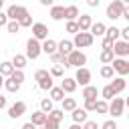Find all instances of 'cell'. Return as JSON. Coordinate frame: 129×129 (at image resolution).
Wrapping results in <instances>:
<instances>
[{
  "mask_svg": "<svg viewBox=\"0 0 129 129\" xmlns=\"http://www.w3.org/2000/svg\"><path fill=\"white\" fill-rule=\"evenodd\" d=\"M123 111H125V99H121V97H113L111 103H107V113L113 115V119L121 117Z\"/></svg>",
  "mask_w": 129,
  "mask_h": 129,
  "instance_id": "1",
  "label": "cell"
},
{
  "mask_svg": "<svg viewBox=\"0 0 129 129\" xmlns=\"http://www.w3.org/2000/svg\"><path fill=\"white\" fill-rule=\"evenodd\" d=\"M83 64H87V54L85 52H81V50H73L71 54H67V67H77V69H81Z\"/></svg>",
  "mask_w": 129,
  "mask_h": 129,
  "instance_id": "2",
  "label": "cell"
},
{
  "mask_svg": "<svg viewBox=\"0 0 129 129\" xmlns=\"http://www.w3.org/2000/svg\"><path fill=\"white\" fill-rule=\"evenodd\" d=\"M125 2H121V0H113L109 6H107V16L111 18V20H117V18H121V14H123V10H125Z\"/></svg>",
  "mask_w": 129,
  "mask_h": 129,
  "instance_id": "3",
  "label": "cell"
},
{
  "mask_svg": "<svg viewBox=\"0 0 129 129\" xmlns=\"http://www.w3.org/2000/svg\"><path fill=\"white\" fill-rule=\"evenodd\" d=\"M6 14V18L8 20H20V18H24V16H28V10L24 8V6H16V4H10L8 6V10L4 12Z\"/></svg>",
  "mask_w": 129,
  "mask_h": 129,
  "instance_id": "4",
  "label": "cell"
},
{
  "mask_svg": "<svg viewBox=\"0 0 129 129\" xmlns=\"http://www.w3.org/2000/svg\"><path fill=\"white\" fill-rule=\"evenodd\" d=\"M71 42H73V46H75L77 50H79V48H87V46L93 44V36H91L89 32H77Z\"/></svg>",
  "mask_w": 129,
  "mask_h": 129,
  "instance_id": "5",
  "label": "cell"
},
{
  "mask_svg": "<svg viewBox=\"0 0 129 129\" xmlns=\"http://www.w3.org/2000/svg\"><path fill=\"white\" fill-rule=\"evenodd\" d=\"M40 52H42V50H40V42L34 40V38H28V42H26V54H24L26 60H28V58L36 60V58L40 56Z\"/></svg>",
  "mask_w": 129,
  "mask_h": 129,
  "instance_id": "6",
  "label": "cell"
},
{
  "mask_svg": "<svg viewBox=\"0 0 129 129\" xmlns=\"http://www.w3.org/2000/svg\"><path fill=\"white\" fill-rule=\"evenodd\" d=\"M111 69H113V73H117L119 77L125 79V75H129V60L127 58H113Z\"/></svg>",
  "mask_w": 129,
  "mask_h": 129,
  "instance_id": "7",
  "label": "cell"
},
{
  "mask_svg": "<svg viewBox=\"0 0 129 129\" xmlns=\"http://www.w3.org/2000/svg\"><path fill=\"white\" fill-rule=\"evenodd\" d=\"M32 38H34V40H46V38H48V28H46V24L34 22V24H32Z\"/></svg>",
  "mask_w": 129,
  "mask_h": 129,
  "instance_id": "8",
  "label": "cell"
},
{
  "mask_svg": "<svg viewBox=\"0 0 129 129\" xmlns=\"http://www.w3.org/2000/svg\"><path fill=\"white\" fill-rule=\"evenodd\" d=\"M111 50H113V54H115L117 58H125V56L129 54V42H123V40H115Z\"/></svg>",
  "mask_w": 129,
  "mask_h": 129,
  "instance_id": "9",
  "label": "cell"
},
{
  "mask_svg": "<svg viewBox=\"0 0 129 129\" xmlns=\"http://www.w3.org/2000/svg\"><path fill=\"white\" fill-rule=\"evenodd\" d=\"M75 83H77V85H83V87H87V85L91 83V71H89L87 67H81V69H77Z\"/></svg>",
  "mask_w": 129,
  "mask_h": 129,
  "instance_id": "10",
  "label": "cell"
},
{
  "mask_svg": "<svg viewBox=\"0 0 129 129\" xmlns=\"http://www.w3.org/2000/svg\"><path fill=\"white\" fill-rule=\"evenodd\" d=\"M26 113V103L24 101H16L14 105H10V109H8V117L10 119H18V117H22Z\"/></svg>",
  "mask_w": 129,
  "mask_h": 129,
  "instance_id": "11",
  "label": "cell"
},
{
  "mask_svg": "<svg viewBox=\"0 0 129 129\" xmlns=\"http://www.w3.org/2000/svg\"><path fill=\"white\" fill-rule=\"evenodd\" d=\"M75 22H77V26H79V32H89V28H91V24H93V18H91V14H81Z\"/></svg>",
  "mask_w": 129,
  "mask_h": 129,
  "instance_id": "12",
  "label": "cell"
},
{
  "mask_svg": "<svg viewBox=\"0 0 129 129\" xmlns=\"http://www.w3.org/2000/svg\"><path fill=\"white\" fill-rule=\"evenodd\" d=\"M75 50V46H73V42L71 40H60V42H56V52H60V54H71Z\"/></svg>",
  "mask_w": 129,
  "mask_h": 129,
  "instance_id": "13",
  "label": "cell"
},
{
  "mask_svg": "<svg viewBox=\"0 0 129 129\" xmlns=\"http://www.w3.org/2000/svg\"><path fill=\"white\" fill-rule=\"evenodd\" d=\"M105 30H107V26H105L103 22H93V24H91V28H89V34L95 38V36H103V34H105Z\"/></svg>",
  "mask_w": 129,
  "mask_h": 129,
  "instance_id": "14",
  "label": "cell"
},
{
  "mask_svg": "<svg viewBox=\"0 0 129 129\" xmlns=\"http://www.w3.org/2000/svg\"><path fill=\"white\" fill-rule=\"evenodd\" d=\"M97 95H99V91H97V87H93V85H87V87L83 89V99H85V101H97Z\"/></svg>",
  "mask_w": 129,
  "mask_h": 129,
  "instance_id": "15",
  "label": "cell"
},
{
  "mask_svg": "<svg viewBox=\"0 0 129 129\" xmlns=\"http://www.w3.org/2000/svg\"><path fill=\"white\" fill-rule=\"evenodd\" d=\"M71 115H73V121H75L77 125H81V123H85V121H87V115H89V113H87L83 107H77Z\"/></svg>",
  "mask_w": 129,
  "mask_h": 129,
  "instance_id": "16",
  "label": "cell"
},
{
  "mask_svg": "<svg viewBox=\"0 0 129 129\" xmlns=\"http://www.w3.org/2000/svg\"><path fill=\"white\" fill-rule=\"evenodd\" d=\"M40 50H42V52H46V54L50 56V54H54V52H56V42H54L52 38H46V40L40 44Z\"/></svg>",
  "mask_w": 129,
  "mask_h": 129,
  "instance_id": "17",
  "label": "cell"
},
{
  "mask_svg": "<svg viewBox=\"0 0 129 129\" xmlns=\"http://www.w3.org/2000/svg\"><path fill=\"white\" fill-rule=\"evenodd\" d=\"M111 81H113V83H109V85H111V89H113V93H115V95H117V93H121V91L125 89V85H127L123 77H113Z\"/></svg>",
  "mask_w": 129,
  "mask_h": 129,
  "instance_id": "18",
  "label": "cell"
},
{
  "mask_svg": "<svg viewBox=\"0 0 129 129\" xmlns=\"http://www.w3.org/2000/svg\"><path fill=\"white\" fill-rule=\"evenodd\" d=\"M30 123H32L34 127H42V125L46 123V115H44L42 111H36V113L30 115Z\"/></svg>",
  "mask_w": 129,
  "mask_h": 129,
  "instance_id": "19",
  "label": "cell"
},
{
  "mask_svg": "<svg viewBox=\"0 0 129 129\" xmlns=\"http://www.w3.org/2000/svg\"><path fill=\"white\" fill-rule=\"evenodd\" d=\"M64 18H67V22H73L75 18H79V8H77L75 4L64 6Z\"/></svg>",
  "mask_w": 129,
  "mask_h": 129,
  "instance_id": "20",
  "label": "cell"
},
{
  "mask_svg": "<svg viewBox=\"0 0 129 129\" xmlns=\"http://www.w3.org/2000/svg\"><path fill=\"white\" fill-rule=\"evenodd\" d=\"M62 117H64V113H62L60 109H52V111H50V113L46 115V121H50V123H56V125H60Z\"/></svg>",
  "mask_w": 129,
  "mask_h": 129,
  "instance_id": "21",
  "label": "cell"
},
{
  "mask_svg": "<svg viewBox=\"0 0 129 129\" xmlns=\"http://www.w3.org/2000/svg\"><path fill=\"white\" fill-rule=\"evenodd\" d=\"M10 62H12L14 71H22V69L26 67V56H24V54H14V58H12Z\"/></svg>",
  "mask_w": 129,
  "mask_h": 129,
  "instance_id": "22",
  "label": "cell"
},
{
  "mask_svg": "<svg viewBox=\"0 0 129 129\" xmlns=\"http://www.w3.org/2000/svg\"><path fill=\"white\" fill-rule=\"evenodd\" d=\"M50 18L52 20H62L64 18V6H50Z\"/></svg>",
  "mask_w": 129,
  "mask_h": 129,
  "instance_id": "23",
  "label": "cell"
},
{
  "mask_svg": "<svg viewBox=\"0 0 129 129\" xmlns=\"http://www.w3.org/2000/svg\"><path fill=\"white\" fill-rule=\"evenodd\" d=\"M60 89H62V93H75V91H77L75 79H64V81L60 83Z\"/></svg>",
  "mask_w": 129,
  "mask_h": 129,
  "instance_id": "24",
  "label": "cell"
},
{
  "mask_svg": "<svg viewBox=\"0 0 129 129\" xmlns=\"http://www.w3.org/2000/svg\"><path fill=\"white\" fill-rule=\"evenodd\" d=\"M60 103H62V109H60L62 113H64V111H71V113H73V111L77 109V101H75L73 97H64Z\"/></svg>",
  "mask_w": 129,
  "mask_h": 129,
  "instance_id": "25",
  "label": "cell"
},
{
  "mask_svg": "<svg viewBox=\"0 0 129 129\" xmlns=\"http://www.w3.org/2000/svg\"><path fill=\"white\" fill-rule=\"evenodd\" d=\"M12 73H14V67H12V62H8V60L0 62V77H2V79H4V77L8 79Z\"/></svg>",
  "mask_w": 129,
  "mask_h": 129,
  "instance_id": "26",
  "label": "cell"
},
{
  "mask_svg": "<svg viewBox=\"0 0 129 129\" xmlns=\"http://www.w3.org/2000/svg\"><path fill=\"white\" fill-rule=\"evenodd\" d=\"M50 60H52V64L67 67V56H64V54H60V52H54V54H50Z\"/></svg>",
  "mask_w": 129,
  "mask_h": 129,
  "instance_id": "27",
  "label": "cell"
},
{
  "mask_svg": "<svg viewBox=\"0 0 129 129\" xmlns=\"http://www.w3.org/2000/svg\"><path fill=\"white\" fill-rule=\"evenodd\" d=\"M4 89H6L8 93H18V89H20V85H18L16 81H12V79L8 77V79L4 81Z\"/></svg>",
  "mask_w": 129,
  "mask_h": 129,
  "instance_id": "28",
  "label": "cell"
},
{
  "mask_svg": "<svg viewBox=\"0 0 129 129\" xmlns=\"http://www.w3.org/2000/svg\"><path fill=\"white\" fill-rule=\"evenodd\" d=\"M105 38H109V40H119V28L117 26H111V28H107L105 30Z\"/></svg>",
  "mask_w": 129,
  "mask_h": 129,
  "instance_id": "29",
  "label": "cell"
},
{
  "mask_svg": "<svg viewBox=\"0 0 129 129\" xmlns=\"http://www.w3.org/2000/svg\"><path fill=\"white\" fill-rule=\"evenodd\" d=\"M113 58H115V54H113V50H111V48H107V50H103V52H101V62H103V64H111V62H113Z\"/></svg>",
  "mask_w": 129,
  "mask_h": 129,
  "instance_id": "30",
  "label": "cell"
},
{
  "mask_svg": "<svg viewBox=\"0 0 129 129\" xmlns=\"http://www.w3.org/2000/svg\"><path fill=\"white\" fill-rule=\"evenodd\" d=\"M64 99V93L60 87H52L50 89V101H62Z\"/></svg>",
  "mask_w": 129,
  "mask_h": 129,
  "instance_id": "31",
  "label": "cell"
},
{
  "mask_svg": "<svg viewBox=\"0 0 129 129\" xmlns=\"http://www.w3.org/2000/svg\"><path fill=\"white\" fill-rule=\"evenodd\" d=\"M101 97H103V101H111V99L115 97V93H113L111 85H105V87L101 89Z\"/></svg>",
  "mask_w": 129,
  "mask_h": 129,
  "instance_id": "32",
  "label": "cell"
},
{
  "mask_svg": "<svg viewBox=\"0 0 129 129\" xmlns=\"http://www.w3.org/2000/svg\"><path fill=\"white\" fill-rule=\"evenodd\" d=\"M40 111H42L44 115H48V113L52 111V101H50V99H42V101H40Z\"/></svg>",
  "mask_w": 129,
  "mask_h": 129,
  "instance_id": "33",
  "label": "cell"
},
{
  "mask_svg": "<svg viewBox=\"0 0 129 129\" xmlns=\"http://www.w3.org/2000/svg\"><path fill=\"white\" fill-rule=\"evenodd\" d=\"M113 75H115V73H113L111 64H103V67H101V77H103V79H113Z\"/></svg>",
  "mask_w": 129,
  "mask_h": 129,
  "instance_id": "34",
  "label": "cell"
},
{
  "mask_svg": "<svg viewBox=\"0 0 129 129\" xmlns=\"http://www.w3.org/2000/svg\"><path fill=\"white\" fill-rule=\"evenodd\" d=\"M50 75H48V71L46 69H38L36 73H34V81H38V83H42L44 79H48Z\"/></svg>",
  "mask_w": 129,
  "mask_h": 129,
  "instance_id": "35",
  "label": "cell"
},
{
  "mask_svg": "<svg viewBox=\"0 0 129 129\" xmlns=\"http://www.w3.org/2000/svg\"><path fill=\"white\" fill-rule=\"evenodd\" d=\"M95 111H97L99 115H105V113H107V101H103V99L97 101V103H95Z\"/></svg>",
  "mask_w": 129,
  "mask_h": 129,
  "instance_id": "36",
  "label": "cell"
},
{
  "mask_svg": "<svg viewBox=\"0 0 129 129\" xmlns=\"http://www.w3.org/2000/svg\"><path fill=\"white\" fill-rule=\"evenodd\" d=\"M6 30H8L10 34H16V32L20 30V26H18V22H16V20H8V24H6Z\"/></svg>",
  "mask_w": 129,
  "mask_h": 129,
  "instance_id": "37",
  "label": "cell"
},
{
  "mask_svg": "<svg viewBox=\"0 0 129 129\" xmlns=\"http://www.w3.org/2000/svg\"><path fill=\"white\" fill-rule=\"evenodd\" d=\"M54 85H52V77H48V79H44L42 83H38V89H42V91H50Z\"/></svg>",
  "mask_w": 129,
  "mask_h": 129,
  "instance_id": "38",
  "label": "cell"
},
{
  "mask_svg": "<svg viewBox=\"0 0 129 129\" xmlns=\"http://www.w3.org/2000/svg\"><path fill=\"white\" fill-rule=\"evenodd\" d=\"M48 75H50V77H62V75H64V69H62V67H58V64H54V67L50 69V73H48Z\"/></svg>",
  "mask_w": 129,
  "mask_h": 129,
  "instance_id": "39",
  "label": "cell"
},
{
  "mask_svg": "<svg viewBox=\"0 0 129 129\" xmlns=\"http://www.w3.org/2000/svg\"><path fill=\"white\" fill-rule=\"evenodd\" d=\"M10 79H12V81H16L18 85H22V81H24V73H22V71H14V73L10 75Z\"/></svg>",
  "mask_w": 129,
  "mask_h": 129,
  "instance_id": "40",
  "label": "cell"
},
{
  "mask_svg": "<svg viewBox=\"0 0 129 129\" xmlns=\"http://www.w3.org/2000/svg\"><path fill=\"white\" fill-rule=\"evenodd\" d=\"M18 26H24V28H26V26H32V16L28 14V16H24V18H20V20H18Z\"/></svg>",
  "mask_w": 129,
  "mask_h": 129,
  "instance_id": "41",
  "label": "cell"
},
{
  "mask_svg": "<svg viewBox=\"0 0 129 129\" xmlns=\"http://www.w3.org/2000/svg\"><path fill=\"white\" fill-rule=\"evenodd\" d=\"M67 32H71V34H77V32H79V26H77L75 20H73V22H67Z\"/></svg>",
  "mask_w": 129,
  "mask_h": 129,
  "instance_id": "42",
  "label": "cell"
},
{
  "mask_svg": "<svg viewBox=\"0 0 129 129\" xmlns=\"http://www.w3.org/2000/svg\"><path fill=\"white\" fill-rule=\"evenodd\" d=\"M83 129H99V125H97V121H89V119H87V121L83 123Z\"/></svg>",
  "mask_w": 129,
  "mask_h": 129,
  "instance_id": "43",
  "label": "cell"
},
{
  "mask_svg": "<svg viewBox=\"0 0 129 129\" xmlns=\"http://www.w3.org/2000/svg\"><path fill=\"white\" fill-rule=\"evenodd\" d=\"M95 103H97V101H85V107H83V109H85L87 113H89V111H95Z\"/></svg>",
  "mask_w": 129,
  "mask_h": 129,
  "instance_id": "44",
  "label": "cell"
},
{
  "mask_svg": "<svg viewBox=\"0 0 129 129\" xmlns=\"http://www.w3.org/2000/svg\"><path fill=\"white\" fill-rule=\"evenodd\" d=\"M101 129H117V123H115V121H105V123L101 125Z\"/></svg>",
  "mask_w": 129,
  "mask_h": 129,
  "instance_id": "45",
  "label": "cell"
},
{
  "mask_svg": "<svg viewBox=\"0 0 129 129\" xmlns=\"http://www.w3.org/2000/svg\"><path fill=\"white\" fill-rule=\"evenodd\" d=\"M107 48H113V40H109V38H103V50H107Z\"/></svg>",
  "mask_w": 129,
  "mask_h": 129,
  "instance_id": "46",
  "label": "cell"
},
{
  "mask_svg": "<svg viewBox=\"0 0 129 129\" xmlns=\"http://www.w3.org/2000/svg\"><path fill=\"white\" fill-rule=\"evenodd\" d=\"M42 129H58V125H56V123H50V121H46V123L42 125Z\"/></svg>",
  "mask_w": 129,
  "mask_h": 129,
  "instance_id": "47",
  "label": "cell"
},
{
  "mask_svg": "<svg viewBox=\"0 0 129 129\" xmlns=\"http://www.w3.org/2000/svg\"><path fill=\"white\" fill-rule=\"evenodd\" d=\"M6 24H8V18L4 12H0V26H6Z\"/></svg>",
  "mask_w": 129,
  "mask_h": 129,
  "instance_id": "48",
  "label": "cell"
},
{
  "mask_svg": "<svg viewBox=\"0 0 129 129\" xmlns=\"http://www.w3.org/2000/svg\"><path fill=\"white\" fill-rule=\"evenodd\" d=\"M87 4H89L91 8H95V6H99V0H87Z\"/></svg>",
  "mask_w": 129,
  "mask_h": 129,
  "instance_id": "49",
  "label": "cell"
},
{
  "mask_svg": "<svg viewBox=\"0 0 129 129\" xmlns=\"http://www.w3.org/2000/svg\"><path fill=\"white\" fill-rule=\"evenodd\" d=\"M20 129H36V127H34V125H32V123H30V121H28V123H24V125H22V127H20Z\"/></svg>",
  "mask_w": 129,
  "mask_h": 129,
  "instance_id": "50",
  "label": "cell"
},
{
  "mask_svg": "<svg viewBox=\"0 0 129 129\" xmlns=\"http://www.w3.org/2000/svg\"><path fill=\"white\" fill-rule=\"evenodd\" d=\"M4 107H6V97L0 95V109H4Z\"/></svg>",
  "mask_w": 129,
  "mask_h": 129,
  "instance_id": "51",
  "label": "cell"
},
{
  "mask_svg": "<svg viewBox=\"0 0 129 129\" xmlns=\"http://www.w3.org/2000/svg\"><path fill=\"white\" fill-rule=\"evenodd\" d=\"M42 6H52V0H40Z\"/></svg>",
  "mask_w": 129,
  "mask_h": 129,
  "instance_id": "52",
  "label": "cell"
},
{
  "mask_svg": "<svg viewBox=\"0 0 129 129\" xmlns=\"http://www.w3.org/2000/svg\"><path fill=\"white\" fill-rule=\"evenodd\" d=\"M69 129H83V127H81V125H77V123H73V125H71Z\"/></svg>",
  "mask_w": 129,
  "mask_h": 129,
  "instance_id": "53",
  "label": "cell"
},
{
  "mask_svg": "<svg viewBox=\"0 0 129 129\" xmlns=\"http://www.w3.org/2000/svg\"><path fill=\"white\" fill-rule=\"evenodd\" d=\"M2 87H4V79L0 77V89H2Z\"/></svg>",
  "mask_w": 129,
  "mask_h": 129,
  "instance_id": "54",
  "label": "cell"
},
{
  "mask_svg": "<svg viewBox=\"0 0 129 129\" xmlns=\"http://www.w3.org/2000/svg\"><path fill=\"white\" fill-rule=\"evenodd\" d=\"M2 6H4V0H0V12H2Z\"/></svg>",
  "mask_w": 129,
  "mask_h": 129,
  "instance_id": "55",
  "label": "cell"
},
{
  "mask_svg": "<svg viewBox=\"0 0 129 129\" xmlns=\"http://www.w3.org/2000/svg\"><path fill=\"white\" fill-rule=\"evenodd\" d=\"M36 129H38V127H36ZM40 129H42V127H40Z\"/></svg>",
  "mask_w": 129,
  "mask_h": 129,
  "instance_id": "56",
  "label": "cell"
}]
</instances>
